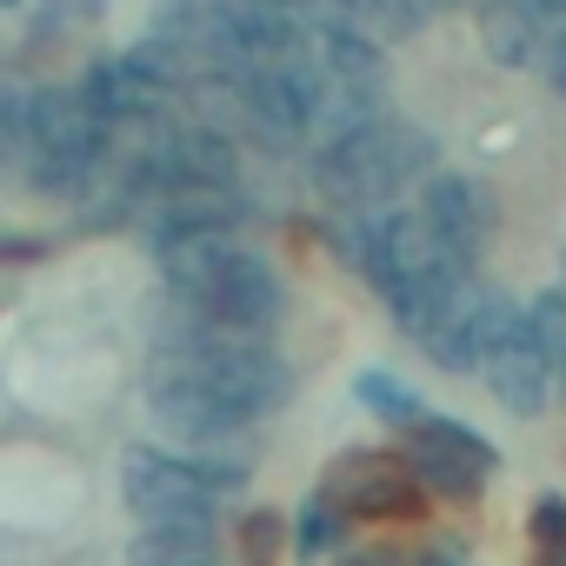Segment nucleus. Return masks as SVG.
<instances>
[{"label":"nucleus","mask_w":566,"mask_h":566,"mask_svg":"<svg viewBox=\"0 0 566 566\" xmlns=\"http://www.w3.org/2000/svg\"><path fill=\"white\" fill-rule=\"evenodd\" d=\"M154 360L193 374L200 387H213L240 420L280 413L294 400V367H287V354L273 347V334H227V327H207L187 307L167 314V327L154 340Z\"/></svg>","instance_id":"obj_1"},{"label":"nucleus","mask_w":566,"mask_h":566,"mask_svg":"<svg viewBox=\"0 0 566 566\" xmlns=\"http://www.w3.org/2000/svg\"><path fill=\"white\" fill-rule=\"evenodd\" d=\"M427 160H433V140H427L420 127L380 114V120L354 127L347 140L321 147V154H314V180H321V193H327L340 213H374V207H387L407 180H420Z\"/></svg>","instance_id":"obj_2"},{"label":"nucleus","mask_w":566,"mask_h":566,"mask_svg":"<svg viewBox=\"0 0 566 566\" xmlns=\"http://www.w3.org/2000/svg\"><path fill=\"white\" fill-rule=\"evenodd\" d=\"M174 307L200 314L207 327H227V334H273V321L287 314V280H280V266L266 253H220L200 280H187V287H167Z\"/></svg>","instance_id":"obj_3"},{"label":"nucleus","mask_w":566,"mask_h":566,"mask_svg":"<svg viewBox=\"0 0 566 566\" xmlns=\"http://www.w3.org/2000/svg\"><path fill=\"white\" fill-rule=\"evenodd\" d=\"M400 440H407L413 480L453 506H473L486 493V473L500 467V447L486 433H473L467 420H447V413H420L413 427H400Z\"/></svg>","instance_id":"obj_4"},{"label":"nucleus","mask_w":566,"mask_h":566,"mask_svg":"<svg viewBox=\"0 0 566 566\" xmlns=\"http://www.w3.org/2000/svg\"><path fill=\"white\" fill-rule=\"evenodd\" d=\"M147 413H154V427L167 440L187 447V460H200V453H253L247 447V420L213 387H200L180 367H160V360L147 367Z\"/></svg>","instance_id":"obj_5"},{"label":"nucleus","mask_w":566,"mask_h":566,"mask_svg":"<svg viewBox=\"0 0 566 566\" xmlns=\"http://www.w3.org/2000/svg\"><path fill=\"white\" fill-rule=\"evenodd\" d=\"M120 500L140 526H213V506H220L207 493L200 467L187 453H160V447H127Z\"/></svg>","instance_id":"obj_6"},{"label":"nucleus","mask_w":566,"mask_h":566,"mask_svg":"<svg viewBox=\"0 0 566 566\" xmlns=\"http://www.w3.org/2000/svg\"><path fill=\"white\" fill-rule=\"evenodd\" d=\"M321 493L347 506V520H400V526L427 520V500H433L400 453H340Z\"/></svg>","instance_id":"obj_7"},{"label":"nucleus","mask_w":566,"mask_h":566,"mask_svg":"<svg viewBox=\"0 0 566 566\" xmlns=\"http://www.w3.org/2000/svg\"><path fill=\"white\" fill-rule=\"evenodd\" d=\"M553 360H546V347L526 334V314H513L506 327H500V340L480 354V380H486V394L506 407V413H539L546 407V394H553Z\"/></svg>","instance_id":"obj_8"},{"label":"nucleus","mask_w":566,"mask_h":566,"mask_svg":"<svg viewBox=\"0 0 566 566\" xmlns=\"http://www.w3.org/2000/svg\"><path fill=\"white\" fill-rule=\"evenodd\" d=\"M420 220L433 227V240L453 253V260H480V247H486V193L473 187V180H460V174H433L427 180V193H420Z\"/></svg>","instance_id":"obj_9"},{"label":"nucleus","mask_w":566,"mask_h":566,"mask_svg":"<svg viewBox=\"0 0 566 566\" xmlns=\"http://www.w3.org/2000/svg\"><path fill=\"white\" fill-rule=\"evenodd\" d=\"M480 28H486V48H493L500 67H526V61H539L546 28L520 8V0H480Z\"/></svg>","instance_id":"obj_10"},{"label":"nucleus","mask_w":566,"mask_h":566,"mask_svg":"<svg viewBox=\"0 0 566 566\" xmlns=\"http://www.w3.org/2000/svg\"><path fill=\"white\" fill-rule=\"evenodd\" d=\"M127 566H220L213 526H147L127 546Z\"/></svg>","instance_id":"obj_11"},{"label":"nucleus","mask_w":566,"mask_h":566,"mask_svg":"<svg viewBox=\"0 0 566 566\" xmlns=\"http://www.w3.org/2000/svg\"><path fill=\"white\" fill-rule=\"evenodd\" d=\"M347 506H334L327 493H314L307 506H301V526H294V553L301 559H321V553H340L347 546Z\"/></svg>","instance_id":"obj_12"},{"label":"nucleus","mask_w":566,"mask_h":566,"mask_svg":"<svg viewBox=\"0 0 566 566\" xmlns=\"http://www.w3.org/2000/svg\"><path fill=\"white\" fill-rule=\"evenodd\" d=\"M354 394H360V400H367L387 427H413V420L427 413V407H420V394H407V387H400L394 374H380V367H367V374L354 380Z\"/></svg>","instance_id":"obj_13"},{"label":"nucleus","mask_w":566,"mask_h":566,"mask_svg":"<svg viewBox=\"0 0 566 566\" xmlns=\"http://www.w3.org/2000/svg\"><path fill=\"white\" fill-rule=\"evenodd\" d=\"M233 539H240V566H280V553H287V520L273 506H253Z\"/></svg>","instance_id":"obj_14"},{"label":"nucleus","mask_w":566,"mask_h":566,"mask_svg":"<svg viewBox=\"0 0 566 566\" xmlns=\"http://www.w3.org/2000/svg\"><path fill=\"white\" fill-rule=\"evenodd\" d=\"M520 314H526V334H533V340L546 347V360L559 367V360H566V294H539V301L520 307Z\"/></svg>","instance_id":"obj_15"},{"label":"nucleus","mask_w":566,"mask_h":566,"mask_svg":"<svg viewBox=\"0 0 566 566\" xmlns=\"http://www.w3.org/2000/svg\"><path fill=\"white\" fill-rule=\"evenodd\" d=\"M526 526H533V539H539L546 553H566V500H539Z\"/></svg>","instance_id":"obj_16"},{"label":"nucleus","mask_w":566,"mask_h":566,"mask_svg":"<svg viewBox=\"0 0 566 566\" xmlns=\"http://www.w3.org/2000/svg\"><path fill=\"white\" fill-rule=\"evenodd\" d=\"M539 74H546V81L566 94V28H553V34L539 41Z\"/></svg>","instance_id":"obj_17"},{"label":"nucleus","mask_w":566,"mask_h":566,"mask_svg":"<svg viewBox=\"0 0 566 566\" xmlns=\"http://www.w3.org/2000/svg\"><path fill=\"white\" fill-rule=\"evenodd\" d=\"M41 253H48L41 233H0V266H28V260H41Z\"/></svg>","instance_id":"obj_18"},{"label":"nucleus","mask_w":566,"mask_h":566,"mask_svg":"<svg viewBox=\"0 0 566 566\" xmlns=\"http://www.w3.org/2000/svg\"><path fill=\"white\" fill-rule=\"evenodd\" d=\"M340 566H407V559H400V546L380 539V546H354V553H340Z\"/></svg>","instance_id":"obj_19"},{"label":"nucleus","mask_w":566,"mask_h":566,"mask_svg":"<svg viewBox=\"0 0 566 566\" xmlns=\"http://www.w3.org/2000/svg\"><path fill=\"white\" fill-rule=\"evenodd\" d=\"M520 8H526L539 28H566V0H520Z\"/></svg>","instance_id":"obj_20"},{"label":"nucleus","mask_w":566,"mask_h":566,"mask_svg":"<svg viewBox=\"0 0 566 566\" xmlns=\"http://www.w3.org/2000/svg\"><path fill=\"white\" fill-rule=\"evenodd\" d=\"M413 566H460V553H447V546H427V553H420Z\"/></svg>","instance_id":"obj_21"},{"label":"nucleus","mask_w":566,"mask_h":566,"mask_svg":"<svg viewBox=\"0 0 566 566\" xmlns=\"http://www.w3.org/2000/svg\"><path fill=\"white\" fill-rule=\"evenodd\" d=\"M253 8H280V14H294V8H307V0H253Z\"/></svg>","instance_id":"obj_22"},{"label":"nucleus","mask_w":566,"mask_h":566,"mask_svg":"<svg viewBox=\"0 0 566 566\" xmlns=\"http://www.w3.org/2000/svg\"><path fill=\"white\" fill-rule=\"evenodd\" d=\"M539 566H566V553H539Z\"/></svg>","instance_id":"obj_23"},{"label":"nucleus","mask_w":566,"mask_h":566,"mask_svg":"<svg viewBox=\"0 0 566 566\" xmlns=\"http://www.w3.org/2000/svg\"><path fill=\"white\" fill-rule=\"evenodd\" d=\"M0 8H21V0H0Z\"/></svg>","instance_id":"obj_24"}]
</instances>
